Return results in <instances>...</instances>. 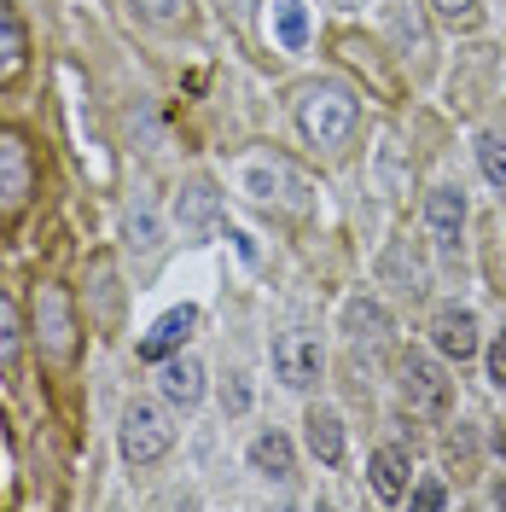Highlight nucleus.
<instances>
[{"mask_svg": "<svg viewBox=\"0 0 506 512\" xmlns=\"http://www.w3.org/2000/svg\"><path fill=\"white\" fill-rule=\"evenodd\" d=\"M349 128H355V94L338 88V82H320L303 94V134L315 146H344Z\"/></svg>", "mask_w": 506, "mask_h": 512, "instance_id": "obj_1", "label": "nucleus"}, {"mask_svg": "<svg viewBox=\"0 0 506 512\" xmlns=\"http://www.w3.org/2000/svg\"><path fill=\"white\" fill-rule=\"evenodd\" d=\"M35 192V152L24 134L0 128V222H18Z\"/></svg>", "mask_w": 506, "mask_h": 512, "instance_id": "obj_2", "label": "nucleus"}, {"mask_svg": "<svg viewBox=\"0 0 506 512\" xmlns=\"http://www.w3.org/2000/svg\"><path fill=\"white\" fill-rule=\"evenodd\" d=\"M169 443H175V425H169V414H163L158 402H128V414H123V454L128 460L134 466H152V460L169 454Z\"/></svg>", "mask_w": 506, "mask_h": 512, "instance_id": "obj_3", "label": "nucleus"}, {"mask_svg": "<svg viewBox=\"0 0 506 512\" xmlns=\"http://www.w3.org/2000/svg\"><path fill=\"white\" fill-rule=\"evenodd\" d=\"M402 396H408L413 414L443 419L448 402H454V384H448V373L431 361V355H408V361H402Z\"/></svg>", "mask_w": 506, "mask_h": 512, "instance_id": "obj_4", "label": "nucleus"}, {"mask_svg": "<svg viewBox=\"0 0 506 512\" xmlns=\"http://www.w3.org/2000/svg\"><path fill=\"white\" fill-rule=\"evenodd\" d=\"M320 367H326V355H320L315 332L291 326V332H280V338H274V373H280L291 390H309V384H320Z\"/></svg>", "mask_w": 506, "mask_h": 512, "instance_id": "obj_5", "label": "nucleus"}, {"mask_svg": "<svg viewBox=\"0 0 506 512\" xmlns=\"http://www.w3.org/2000/svg\"><path fill=\"white\" fill-rule=\"evenodd\" d=\"M425 222H431V239H437L443 256L460 251V227H466V198H460V187L431 192V198H425Z\"/></svg>", "mask_w": 506, "mask_h": 512, "instance_id": "obj_6", "label": "nucleus"}, {"mask_svg": "<svg viewBox=\"0 0 506 512\" xmlns=\"http://www.w3.org/2000/svg\"><path fill=\"white\" fill-rule=\"evenodd\" d=\"M41 344L59 361L76 355V320H70V297L59 286H41Z\"/></svg>", "mask_w": 506, "mask_h": 512, "instance_id": "obj_7", "label": "nucleus"}, {"mask_svg": "<svg viewBox=\"0 0 506 512\" xmlns=\"http://www.w3.org/2000/svg\"><path fill=\"white\" fill-rule=\"evenodd\" d=\"M192 326H198V309H192V303L169 309V315H163L158 326L140 338V355H146V361H169V355H175V350L192 338Z\"/></svg>", "mask_w": 506, "mask_h": 512, "instance_id": "obj_8", "label": "nucleus"}, {"mask_svg": "<svg viewBox=\"0 0 506 512\" xmlns=\"http://www.w3.org/2000/svg\"><path fill=\"white\" fill-rule=\"evenodd\" d=\"M431 344L448 361H466V355H477V320L466 309H443V315L431 320Z\"/></svg>", "mask_w": 506, "mask_h": 512, "instance_id": "obj_9", "label": "nucleus"}, {"mask_svg": "<svg viewBox=\"0 0 506 512\" xmlns=\"http://www.w3.org/2000/svg\"><path fill=\"white\" fill-rule=\"evenodd\" d=\"M24 64H30V41H24V24H18V12L0 0V88H12V82L24 76Z\"/></svg>", "mask_w": 506, "mask_h": 512, "instance_id": "obj_10", "label": "nucleus"}, {"mask_svg": "<svg viewBox=\"0 0 506 512\" xmlns=\"http://www.w3.org/2000/svg\"><path fill=\"white\" fill-rule=\"evenodd\" d=\"M163 396H169V402H181V408H192V402H198V396H204V367H198V361H192V355H169V361H163Z\"/></svg>", "mask_w": 506, "mask_h": 512, "instance_id": "obj_11", "label": "nucleus"}, {"mask_svg": "<svg viewBox=\"0 0 506 512\" xmlns=\"http://www.w3.org/2000/svg\"><path fill=\"white\" fill-rule=\"evenodd\" d=\"M408 472H413V460L396 443L373 454V489H379L384 501H402V495H408Z\"/></svg>", "mask_w": 506, "mask_h": 512, "instance_id": "obj_12", "label": "nucleus"}, {"mask_svg": "<svg viewBox=\"0 0 506 512\" xmlns=\"http://www.w3.org/2000/svg\"><path fill=\"white\" fill-rule=\"evenodd\" d=\"M303 425H309V448H315V460L338 466V460H344V419L332 414V408H315Z\"/></svg>", "mask_w": 506, "mask_h": 512, "instance_id": "obj_13", "label": "nucleus"}, {"mask_svg": "<svg viewBox=\"0 0 506 512\" xmlns=\"http://www.w3.org/2000/svg\"><path fill=\"white\" fill-rule=\"evenodd\" d=\"M344 326H349V338L355 344H384V332H390V315H384L373 297H355L344 309Z\"/></svg>", "mask_w": 506, "mask_h": 512, "instance_id": "obj_14", "label": "nucleus"}, {"mask_svg": "<svg viewBox=\"0 0 506 512\" xmlns=\"http://www.w3.org/2000/svg\"><path fill=\"white\" fill-rule=\"evenodd\" d=\"M251 466L268 472V478H291V443H285L280 431H262L251 443Z\"/></svg>", "mask_w": 506, "mask_h": 512, "instance_id": "obj_15", "label": "nucleus"}, {"mask_svg": "<svg viewBox=\"0 0 506 512\" xmlns=\"http://www.w3.org/2000/svg\"><path fill=\"white\" fill-rule=\"evenodd\" d=\"M274 24H280V47L297 53V47L309 41V6H303V0H280V6H274Z\"/></svg>", "mask_w": 506, "mask_h": 512, "instance_id": "obj_16", "label": "nucleus"}, {"mask_svg": "<svg viewBox=\"0 0 506 512\" xmlns=\"http://www.w3.org/2000/svg\"><path fill=\"white\" fill-rule=\"evenodd\" d=\"M477 163H483L489 187L506 192V140H501V134H483V140H477Z\"/></svg>", "mask_w": 506, "mask_h": 512, "instance_id": "obj_17", "label": "nucleus"}, {"mask_svg": "<svg viewBox=\"0 0 506 512\" xmlns=\"http://www.w3.org/2000/svg\"><path fill=\"white\" fill-rule=\"evenodd\" d=\"M18 344H24V338H18V309H12V297L0 291V373L18 361Z\"/></svg>", "mask_w": 506, "mask_h": 512, "instance_id": "obj_18", "label": "nucleus"}, {"mask_svg": "<svg viewBox=\"0 0 506 512\" xmlns=\"http://www.w3.org/2000/svg\"><path fill=\"white\" fill-rule=\"evenodd\" d=\"M181 222L187 227H210L216 222V192L210 187H187V198H181Z\"/></svg>", "mask_w": 506, "mask_h": 512, "instance_id": "obj_19", "label": "nucleus"}, {"mask_svg": "<svg viewBox=\"0 0 506 512\" xmlns=\"http://www.w3.org/2000/svg\"><path fill=\"white\" fill-rule=\"evenodd\" d=\"M134 6H140L146 18H181V12H187V0H134Z\"/></svg>", "mask_w": 506, "mask_h": 512, "instance_id": "obj_20", "label": "nucleus"}, {"mask_svg": "<svg viewBox=\"0 0 506 512\" xmlns=\"http://www.w3.org/2000/svg\"><path fill=\"white\" fill-rule=\"evenodd\" d=\"M413 507H431V512L448 507V489L443 483H419V489H413Z\"/></svg>", "mask_w": 506, "mask_h": 512, "instance_id": "obj_21", "label": "nucleus"}, {"mask_svg": "<svg viewBox=\"0 0 506 512\" xmlns=\"http://www.w3.org/2000/svg\"><path fill=\"white\" fill-rule=\"evenodd\" d=\"M431 6H437L443 18H454V24H466V18L477 12V0H431Z\"/></svg>", "mask_w": 506, "mask_h": 512, "instance_id": "obj_22", "label": "nucleus"}, {"mask_svg": "<svg viewBox=\"0 0 506 512\" xmlns=\"http://www.w3.org/2000/svg\"><path fill=\"white\" fill-rule=\"evenodd\" d=\"M489 379H495V384H506V332L495 338V350H489Z\"/></svg>", "mask_w": 506, "mask_h": 512, "instance_id": "obj_23", "label": "nucleus"}, {"mask_svg": "<svg viewBox=\"0 0 506 512\" xmlns=\"http://www.w3.org/2000/svg\"><path fill=\"white\" fill-rule=\"evenodd\" d=\"M222 12H233V18H239V24H251L256 0H222Z\"/></svg>", "mask_w": 506, "mask_h": 512, "instance_id": "obj_24", "label": "nucleus"}, {"mask_svg": "<svg viewBox=\"0 0 506 512\" xmlns=\"http://www.w3.org/2000/svg\"><path fill=\"white\" fill-rule=\"evenodd\" d=\"M227 408H233V414H239V408H245V402H251V390H245V384H227V396H222Z\"/></svg>", "mask_w": 506, "mask_h": 512, "instance_id": "obj_25", "label": "nucleus"}, {"mask_svg": "<svg viewBox=\"0 0 506 512\" xmlns=\"http://www.w3.org/2000/svg\"><path fill=\"white\" fill-rule=\"evenodd\" d=\"M495 501H501V507H506V483H495Z\"/></svg>", "mask_w": 506, "mask_h": 512, "instance_id": "obj_26", "label": "nucleus"}]
</instances>
